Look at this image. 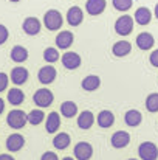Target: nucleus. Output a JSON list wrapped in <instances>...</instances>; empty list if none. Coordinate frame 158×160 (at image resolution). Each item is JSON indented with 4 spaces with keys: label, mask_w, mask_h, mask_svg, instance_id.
Here are the masks:
<instances>
[{
    "label": "nucleus",
    "mask_w": 158,
    "mask_h": 160,
    "mask_svg": "<svg viewBox=\"0 0 158 160\" xmlns=\"http://www.w3.org/2000/svg\"><path fill=\"white\" fill-rule=\"evenodd\" d=\"M44 25L50 31H57L64 25V17H62V14L57 9H48L44 14Z\"/></svg>",
    "instance_id": "f257e3e1"
},
{
    "label": "nucleus",
    "mask_w": 158,
    "mask_h": 160,
    "mask_svg": "<svg viewBox=\"0 0 158 160\" xmlns=\"http://www.w3.org/2000/svg\"><path fill=\"white\" fill-rule=\"evenodd\" d=\"M133 17L132 16H127V14H124V16H121V17H118L116 19V22H115V31H116V34H119V36H129L132 31H133Z\"/></svg>",
    "instance_id": "f03ea898"
},
{
    "label": "nucleus",
    "mask_w": 158,
    "mask_h": 160,
    "mask_svg": "<svg viewBox=\"0 0 158 160\" xmlns=\"http://www.w3.org/2000/svg\"><path fill=\"white\" fill-rule=\"evenodd\" d=\"M6 123H8L9 128L19 131V129H22V128L26 124V113H25L23 110H20V109H14V110H11V112L8 113Z\"/></svg>",
    "instance_id": "7ed1b4c3"
},
{
    "label": "nucleus",
    "mask_w": 158,
    "mask_h": 160,
    "mask_svg": "<svg viewBox=\"0 0 158 160\" xmlns=\"http://www.w3.org/2000/svg\"><path fill=\"white\" fill-rule=\"evenodd\" d=\"M53 100H54L53 92L50 90V89H45V87L36 90V93L33 95V101H34V104L39 107V109H44V107L51 106Z\"/></svg>",
    "instance_id": "20e7f679"
},
{
    "label": "nucleus",
    "mask_w": 158,
    "mask_h": 160,
    "mask_svg": "<svg viewBox=\"0 0 158 160\" xmlns=\"http://www.w3.org/2000/svg\"><path fill=\"white\" fill-rule=\"evenodd\" d=\"M138 156L141 160H157L158 159V148L152 142H143L138 146Z\"/></svg>",
    "instance_id": "39448f33"
},
{
    "label": "nucleus",
    "mask_w": 158,
    "mask_h": 160,
    "mask_svg": "<svg viewBox=\"0 0 158 160\" xmlns=\"http://www.w3.org/2000/svg\"><path fill=\"white\" fill-rule=\"evenodd\" d=\"M74 160H90L93 157V146L89 142H79L74 145Z\"/></svg>",
    "instance_id": "423d86ee"
},
{
    "label": "nucleus",
    "mask_w": 158,
    "mask_h": 160,
    "mask_svg": "<svg viewBox=\"0 0 158 160\" xmlns=\"http://www.w3.org/2000/svg\"><path fill=\"white\" fill-rule=\"evenodd\" d=\"M56 76H57V72H56V68L53 67L51 64L44 65V67L39 70V73H37V79H39V82L44 84V86H48V84L54 82Z\"/></svg>",
    "instance_id": "0eeeda50"
},
{
    "label": "nucleus",
    "mask_w": 158,
    "mask_h": 160,
    "mask_svg": "<svg viewBox=\"0 0 158 160\" xmlns=\"http://www.w3.org/2000/svg\"><path fill=\"white\" fill-rule=\"evenodd\" d=\"M60 61H62V65H64L67 70H76V68L81 67V62H82L81 56L78 53H74V52H67V53H64L62 58H60Z\"/></svg>",
    "instance_id": "6e6552de"
},
{
    "label": "nucleus",
    "mask_w": 158,
    "mask_h": 160,
    "mask_svg": "<svg viewBox=\"0 0 158 160\" xmlns=\"http://www.w3.org/2000/svg\"><path fill=\"white\" fill-rule=\"evenodd\" d=\"M28 76H30L28 70L25 67H22V65H17V67H14L11 70L9 79H11V82L14 86H22V84H25L28 81Z\"/></svg>",
    "instance_id": "1a4fd4ad"
},
{
    "label": "nucleus",
    "mask_w": 158,
    "mask_h": 160,
    "mask_svg": "<svg viewBox=\"0 0 158 160\" xmlns=\"http://www.w3.org/2000/svg\"><path fill=\"white\" fill-rule=\"evenodd\" d=\"M41 28H42V23L37 17H26L22 23V30L28 34V36H36L41 33Z\"/></svg>",
    "instance_id": "9d476101"
},
{
    "label": "nucleus",
    "mask_w": 158,
    "mask_h": 160,
    "mask_svg": "<svg viewBox=\"0 0 158 160\" xmlns=\"http://www.w3.org/2000/svg\"><path fill=\"white\" fill-rule=\"evenodd\" d=\"M110 143H112L113 148L122 149V148H126V146L130 143V134L126 132V131H116V132L112 135Z\"/></svg>",
    "instance_id": "9b49d317"
},
{
    "label": "nucleus",
    "mask_w": 158,
    "mask_h": 160,
    "mask_svg": "<svg viewBox=\"0 0 158 160\" xmlns=\"http://www.w3.org/2000/svg\"><path fill=\"white\" fill-rule=\"evenodd\" d=\"M25 146V138L20 134H11L6 138V149L9 152H17Z\"/></svg>",
    "instance_id": "f8f14e48"
},
{
    "label": "nucleus",
    "mask_w": 158,
    "mask_h": 160,
    "mask_svg": "<svg viewBox=\"0 0 158 160\" xmlns=\"http://www.w3.org/2000/svg\"><path fill=\"white\" fill-rule=\"evenodd\" d=\"M73 41H74V36L71 31H60L57 36H56V47L60 48V50H67L73 45Z\"/></svg>",
    "instance_id": "ddd939ff"
},
{
    "label": "nucleus",
    "mask_w": 158,
    "mask_h": 160,
    "mask_svg": "<svg viewBox=\"0 0 158 160\" xmlns=\"http://www.w3.org/2000/svg\"><path fill=\"white\" fill-rule=\"evenodd\" d=\"M60 128V117L59 112H50L48 117H45V131L48 134H56Z\"/></svg>",
    "instance_id": "4468645a"
},
{
    "label": "nucleus",
    "mask_w": 158,
    "mask_h": 160,
    "mask_svg": "<svg viewBox=\"0 0 158 160\" xmlns=\"http://www.w3.org/2000/svg\"><path fill=\"white\" fill-rule=\"evenodd\" d=\"M82 20H84V12H82V9L79 6H71L67 11V22H68V25L78 27V25L82 23Z\"/></svg>",
    "instance_id": "2eb2a0df"
},
{
    "label": "nucleus",
    "mask_w": 158,
    "mask_h": 160,
    "mask_svg": "<svg viewBox=\"0 0 158 160\" xmlns=\"http://www.w3.org/2000/svg\"><path fill=\"white\" fill-rule=\"evenodd\" d=\"M81 87L85 90V92H95L101 87V78L98 75H89L82 79L81 82Z\"/></svg>",
    "instance_id": "dca6fc26"
},
{
    "label": "nucleus",
    "mask_w": 158,
    "mask_h": 160,
    "mask_svg": "<svg viewBox=\"0 0 158 160\" xmlns=\"http://www.w3.org/2000/svg\"><path fill=\"white\" fill-rule=\"evenodd\" d=\"M130 52H132V44L129 41H118L112 47V53L116 58H124V56L130 54Z\"/></svg>",
    "instance_id": "f3484780"
},
{
    "label": "nucleus",
    "mask_w": 158,
    "mask_h": 160,
    "mask_svg": "<svg viewBox=\"0 0 158 160\" xmlns=\"http://www.w3.org/2000/svg\"><path fill=\"white\" fill-rule=\"evenodd\" d=\"M107 6V2L105 0H87L85 3V9L90 16H99L103 14Z\"/></svg>",
    "instance_id": "a211bd4d"
},
{
    "label": "nucleus",
    "mask_w": 158,
    "mask_h": 160,
    "mask_svg": "<svg viewBox=\"0 0 158 160\" xmlns=\"http://www.w3.org/2000/svg\"><path fill=\"white\" fill-rule=\"evenodd\" d=\"M154 44H155V39H154V36H152L151 33H147V31L140 33V34L136 36V47H138L140 50H151V48L154 47Z\"/></svg>",
    "instance_id": "6ab92c4d"
},
{
    "label": "nucleus",
    "mask_w": 158,
    "mask_h": 160,
    "mask_svg": "<svg viewBox=\"0 0 158 160\" xmlns=\"http://www.w3.org/2000/svg\"><path fill=\"white\" fill-rule=\"evenodd\" d=\"M96 121H98V126L99 128H103V129H108L110 126H113V123H115V115H113V112L112 110H101L99 113H98V118H95Z\"/></svg>",
    "instance_id": "aec40b11"
},
{
    "label": "nucleus",
    "mask_w": 158,
    "mask_h": 160,
    "mask_svg": "<svg viewBox=\"0 0 158 160\" xmlns=\"http://www.w3.org/2000/svg\"><path fill=\"white\" fill-rule=\"evenodd\" d=\"M151 20H152V12H151L149 8H146V6H140V8L135 11L133 22H136L138 25H147Z\"/></svg>",
    "instance_id": "412c9836"
},
{
    "label": "nucleus",
    "mask_w": 158,
    "mask_h": 160,
    "mask_svg": "<svg viewBox=\"0 0 158 160\" xmlns=\"http://www.w3.org/2000/svg\"><path fill=\"white\" fill-rule=\"evenodd\" d=\"M124 121H126L127 126H130V128H136V126L141 124V121H143V115H141L140 110H136V109H130V110L126 112V115H124Z\"/></svg>",
    "instance_id": "4be33fe9"
},
{
    "label": "nucleus",
    "mask_w": 158,
    "mask_h": 160,
    "mask_svg": "<svg viewBox=\"0 0 158 160\" xmlns=\"http://www.w3.org/2000/svg\"><path fill=\"white\" fill-rule=\"evenodd\" d=\"M93 123H95V115L90 110H84V112H81L78 115V126L81 129H84V131L90 129L93 126Z\"/></svg>",
    "instance_id": "5701e85b"
},
{
    "label": "nucleus",
    "mask_w": 158,
    "mask_h": 160,
    "mask_svg": "<svg viewBox=\"0 0 158 160\" xmlns=\"http://www.w3.org/2000/svg\"><path fill=\"white\" fill-rule=\"evenodd\" d=\"M70 143H71V138H70V135L67 132H57L54 135V138H53V146L56 149H60V151L67 149L70 146Z\"/></svg>",
    "instance_id": "b1692460"
},
{
    "label": "nucleus",
    "mask_w": 158,
    "mask_h": 160,
    "mask_svg": "<svg viewBox=\"0 0 158 160\" xmlns=\"http://www.w3.org/2000/svg\"><path fill=\"white\" fill-rule=\"evenodd\" d=\"M25 100V93L19 89V87H12L11 90H8V101L12 106H20Z\"/></svg>",
    "instance_id": "393cba45"
},
{
    "label": "nucleus",
    "mask_w": 158,
    "mask_h": 160,
    "mask_svg": "<svg viewBox=\"0 0 158 160\" xmlns=\"http://www.w3.org/2000/svg\"><path fill=\"white\" fill-rule=\"evenodd\" d=\"M9 56H11V59L14 62L20 64V62H25L28 59V50L25 47H22V45H16V47H12Z\"/></svg>",
    "instance_id": "a878e982"
},
{
    "label": "nucleus",
    "mask_w": 158,
    "mask_h": 160,
    "mask_svg": "<svg viewBox=\"0 0 158 160\" xmlns=\"http://www.w3.org/2000/svg\"><path fill=\"white\" fill-rule=\"evenodd\" d=\"M60 115L65 118H73L78 115V104L73 101H64L60 104Z\"/></svg>",
    "instance_id": "bb28decb"
},
{
    "label": "nucleus",
    "mask_w": 158,
    "mask_h": 160,
    "mask_svg": "<svg viewBox=\"0 0 158 160\" xmlns=\"http://www.w3.org/2000/svg\"><path fill=\"white\" fill-rule=\"evenodd\" d=\"M44 120H45V113H44L42 109H34V110H31V112L26 113V123H30L33 126L41 124Z\"/></svg>",
    "instance_id": "cd10ccee"
},
{
    "label": "nucleus",
    "mask_w": 158,
    "mask_h": 160,
    "mask_svg": "<svg viewBox=\"0 0 158 160\" xmlns=\"http://www.w3.org/2000/svg\"><path fill=\"white\" fill-rule=\"evenodd\" d=\"M59 58H60V54L57 52V48H54V47H48V48L44 50V61L48 62V64H51V65H53V62H56Z\"/></svg>",
    "instance_id": "c85d7f7f"
},
{
    "label": "nucleus",
    "mask_w": 158,
    "mask_h": 160,
    "mask_svg": "<svg viewBox=\"0 0 158 160\" xmlns=\"http://www.w3.org/2000/svg\"><path fill=\"white\" fill-rule=\"evenodd\" d=\"M146 109L149 112H152V113L158 112V93L157 92L147 95V98H146Z\"/></svg>",
    "instance_id": "c756f323"
},
{
    "label": "nucleus",
    "mask_w": 158,
    "mask_h": 160,
    "mask_svg": "<svg viewBox=\"0 0 158 160\" xmlns=\"http://www.w3.org/2000/svg\"><path fill=\"white\" fill-rule=\"evenodd\" d=\"M112 3H113V8H115V9L124 12V11H129V9L132 8L133 0H112Z\"/></svg>",
    "instance_id": "7c9ffc66"
},
{
    "label": "nucleus",
    "mask_w": 158,
    "mask_h": 160,
    "mask_svg": "<svg viewBox=\"0 0 158 160\" xmlns=\"http://www.w3.org/2000/svg\"><path fill=\"white\" fill-rule=\"evenodd\" d=\"M8 38H9V31H8V28H6L5 25L0 23V45H3V44L8 41Z\"/></svg>",
    "instance_id": "2f4dec72"
},
{
    "label": "nucleus",
    "mask_w": 158,
    "mask_h": 160,
    "mask_svg": "<svg viewBox=\"0 0 158 160\" xmlns=\"http://www.w3.org/2000/svg\"><path fill=\"white\" fill-rule=\"evenodd\" d=\"M8 82H9V76H8L6 73H2V72H0V92L6 90Z\"/></svg>",
    "instance_id": "473e14b6"
},
{
    "label": "nucleus",
    "mask_w": 158,
    "mask_h": 160,
    "mask_svg": "<svg viewBox=\"0 0 158 160\" xmlns=\"http://www.w3.org/2000/svg\"><path fill=\"white\" fill-rule=\"evenodd\" d=\"M41 160H59V157H57V154H56V152H53V151H47V152H44V154H42Z\"/></svg>",
    "instance_id": "72a5a7b5"
},
{
    "label": "nucleus",
    "mask_w": 158,
    "mask_h": 160,
    "mask_svg": "<svg viewBox=\"0 0 158 160\" xmlns=\"http://www.w3.org/2000/svg\"><path fill=\"white\" fill-rule=\"evenodd\" d=\"M149 61H151V64L154 65V67H158V48L157 50H154L151 56H149Z\"/></svg>",
    "instance_id": "f704fd0d"
},
{
    "label": "nucleus",
    "mask_w": 158,
    "mask_h": 160,
    "mask_svg": "<svg viewBox=\"0 0 158 160\" xmlns=\"http://www.w3.org/2000/svg\"><path fill=\"white\" fill-rule=\"evenodd\" d=\"M0 160H16L11 154H0Z\"/></svg>",
    "instance_id": "c9c22d12"
},
{
    "label": "nucleus",
    "mask_w": 158,
    "mask_h": 160,
    "mask_svg": "<svg viewBox=\"0 0 158 160\" xmlns=\"http://www.w3.org/2000/svg\"><path fill=\"white\" fill-rule=\"evenodd\" d=\"M3 110H5V101L0 98V115L3 113Z\"/></svg>",
    "instance_id": "e433bc0d"
},
{
    "label": "nucleus",
    "mask_w": 158,
    "mask_h": 160,
    "mask_svg": "<svg viewBox=\"0 0 158 160\" xmlns=\"http://www.w3.org/2000/svg\"><path fill=\"white\" fill-rule=\"evenodd\" d=\"M154 12H155V17H157V19H158V3H157V5H155V11H154Z\"/></svg>",
    "instance_id": "4c0bfd02"
},
{
    "label": "nucleus",
    "mask_w": 158,
    "mask_h": 160,
    "mask_svg": "<svg viewBox=\"0 0 158 160\" xmlns=\"http://www.w3.org/2000/svg\"><path fill=\"white\" fill-rule=\"evenodd\" d=\"M62 160H74V159H73V157H64Z\"/></svg>",
    "instance_id": "58836bf2"
},
{
    "label": "nucleus",
    "mask_w": 158,
    "mask_h": 160,
    "mask_svg": "<svg viewBox=\"0 0 158 160\" xmlns=\"http://www.w3.org/2000/svg\"><path fill=\"white\" fill-rule=\"evenodd\" d=\"M9 2H20V0H9Z\"/></svg>",
    "instance_id": "ea45409f"
},
{
    "label": "nucleus",
    "mask_w": 158,
    "mask_h": 160,
    "mask_svg": "<svg viewBox=\"0 0 158 160\" xmlns=\"http://www.w3.org/2000/svg\"><path fill=\"white\" fill-rule=\"evenodd\" d=\"M127 160H138V159H127Z\"/></svg>",
    "instance_id": "a19ab883"
}]
</instances>
